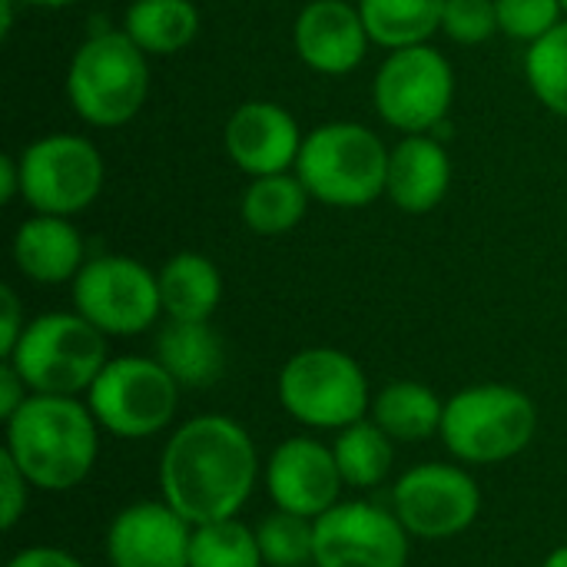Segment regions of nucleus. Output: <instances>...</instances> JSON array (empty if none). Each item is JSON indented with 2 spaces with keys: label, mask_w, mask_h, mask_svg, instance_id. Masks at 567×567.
Here are the masks:
<instances>
[{
  "label": "nucleus",
  "mask_w": 567,
  "mask_h": 567,
  "mask_svg": "<svg viewBox=\"0 0 567 567\" xmlns=\"http://www.w3.org/2000/svg\"><path fill=\"white\" fill-rule=\"evenodd\" d=\"M259 478L252 435L229 415L183 422L159 455V492L193 528L243 512Z\"/></svg>",
  "instance_id": "f257e3e1"
},
{
  "label": "nucleus",
  "mask_w": 567,
  "mask_h": 567,
  "mask_svg": "<svg viewBox=\"0 0 567 567\" xmlns=\"http://www.w3.org/2000/svg\"><path fill=\"white\" fill-rule=\"evenodd\" d=\"M3 425V452L33 488L70 492L90 478L100 455V422L86 399L30 392Z\"/></svg>",
  "instance_id": "f03ea898"
},
{
  "label": "nucleus",
  "mask_w": 567,
  "mask_h": 567,
  "mask_svg": "<svg viewBox=\"0 0 567 567\" xmlns=\"http://www.w3.org/2000/svg\"><path fill=\"white\" fill-rule=\"evenodd\" d=\"M150 96V56L123 27L90 33L70 56V110L96 130L126 126Z\"/></svg>",
  "instance_id": "7ed1b4c3"
},
{
  "label": "nucleus",
  "mask_w": 567,
  "mask_h": 567,
  "mask_svg": "<svg viewBox=\"0 0 567 567\" xmlns=\"http://www.w3.org/2000/svg\"><path fill=\"white\" fill-rule=\"evenodd\" d=\"M389 146L365 123L332 120L306 133L296 176L309 196L336 209H362L385 196Z\"/></svg>",
  "instance_id": "20e7f679"
},
{
  "label": "nucleus",
  "mask_w": 567,
  "mask_h": 567,
  "mask_svg": "<svg viewBox=\"0 0 567 567\" xmlns=\"http://www.w3.org/2000/svg\"><path fill=\"white\" fill-rule=\"evenodd\" d=\"M538 432L532 395L505 382H478L445 402L439 439L465 465H502L518 458Z\"/></svg>",
  "instance_id": "39448f33"
},
{
  "label": "nucleus",
  "mask_w": 567,
  "mask_h": 567,
  "mask_svg": "<svg viewBox=\"0 0 567 567\" xmlns=\"http://www.w3.org/2000/svg\"><path fill=\"white\" fill-rule=\"evenodd\" d=\"M282 412L319 432H342L372 412L365 369L342 349L309 346L286 359L276 379Z\"/></svg>",
  "instance_id": "423d86ee"
},
{
  "label": "nucleus",
  "mask_w": 567,
  "mask_h": 567,
  "mask_svg": "<svg viewBox=\"0 0 567 567\" xmlns=\"http://www.w3.org/2000/svg\"><path fill=\"white\" fill-rule=\"evenodd\" d=\"M30 392L40 395H86L110 362L106 336L73 312H43L27 322L20 342L3 359Z\"/></svg>",
  "instance_id": "0eeeda50"
},
{
  "label": "nucleus",
  "mask_w": 567,
  "mask_h": 567,
  "mask_svg": "<svg viewBox=\"0 0 567 567\" xmlns=\"http://www.w3.org/2000/svg\"><path fill=\"white\" fill-rule=\"evenodd\" d=\"M20 199L43 216H80L106 183V163L93 140L47 133L20 150Z\"/></svg>",
  "instance_id": "6e6552de"
},
{
  "label": "nucleus",
  "mask_w": 567,
  "mask_h": 567,
  "mask_svg": "<svg viewBox=\"0 0 567 567\" xmlns=\"http://www.w3.org/2000/svg\"><path fill=\"white\" fill-rule=\"evenodd\" d=\"M176 379L146 355H116L86 392V405L103 432L116 439H153L179 409Z\"/></svg>",
  "instance_id": "1a4fd4ad"
},
{
  "label": "nucleus",
  "mask_w": 567,
  "mask_h": 567,
  "mask_svg": "<svg viewBox=\"0 0 567 567\" xmlns=\"http://www.w3.org/2000/svg\"><path fill=\"white\" fill-rule=\"evenodd\" d=\"M455 100V70L432 43L389 50L372 80V103L379 116L412 136L442 130Z\"/></svg>",
  "instance_id": "9d476101"
},
{
  "label": "nucleus",
  "mask_w": 567,
  "mask_h": 567,
  "mask_svg": "<svg viewBox=\"0 0 567 567\" xmlns=\"http://www.w3.org/2000/svg\"><path fill=\"white\" fill-rule=\"evenodd\" d=\"M70 296L73 309L106 339L140 336L163 316L159 276L146 262L120 252L86 259V266L70 282Z\"/></svg>",
  "instance_id": "9b49d317"
},
{
  "label": "nucleus",
  "mask_w": 567,
  "mask_h": 567,
  "mask_svg": "<svg viewBox=\"0 0 567 567\" xmlns=\"http://www.w3.org/2000/svg\"><path fill=\"white\" fill-rule=\"evenodd\" d=\"M392 512L412 538L445 542L475 525L482 512V488L462 465L425 462L399 475Z\"/></svg>",
  "instance_id": "f8f14e48"
},
{
  "label": "nucleus",
  "mask_w": 567,
  "mask_h": 567,
  "mask_svg": "<svg viewBox=\"0 0 567 567\" xmlns=\"http://www.w3.org/2000/svg\"><path fill=\"white\" fill-rule=\"evenodd\" d=\"M316 567H405L409 532L395 512L372 502H339L316 522Z\"/></svg>",
  "instance_id": "ddd939ff"
},
{
  "label": "nucleus",
  "mask_w": 567,
  "mask_h": 567,
  "mask_svg": "<svg viewBox=\"0 0 567 567\" xmlns=\"http://www.w3.org/2000/svg\"><path fill=\"white\" fill-rule=\"evenodd\" d=\"M342 488L346 482L336 465L332 445H322L312 435L279 442L266 462V492L282 512L316 522L332 505H339Z\"/></svg>",
  "instance_id": "4468645a"
},
{
  "label": "nucleus",
  "mask_w": 567,
  "mask_h": 567,
  "mask_svg": "<svg viewBox=\"0 0 567 567\" xmlns=\"http://www.w3.org/2000/svg\"><path fill=\"white\" fill-rule=\"evenodd\" d=\"M306 133L299 130V120L276 100H246L239 103L223 130L226 156L236 169H243L249 179L272 176V173H292Z\"/></svg>",
  "instance_id": "2eb2a0df"
},
{
  "label": "nucleus",
  "mask_w": 567,
  "mask_h": 567,
  "mask_svg": "<svg viewBox=\"0 0 567 567\" xmlns=\"http://www.w3.org/2000/svg\"><path fill=\"white\" fill-rule=\"evenodd\" d=\"M193 525L166 502H133L106 528L110 567H189Z\"/></svg>",
  "instance_id": "dca6fc26"
},
{
  "label": "nucleus",
  "mask_w": 567,
  "mask_h": 567,
  "mask_svg": "<svg viewBox=\"0 0 567 567\" xmlns=\"http://www.w3.org/2000/svg\"><path fill=\"white\" fill-rule=\"evenodd\" d=\"M369 30L359 3L309 0L292 27V47L299 60L322 76H346L362 66L369 53Z\"/></svg>",
  "instance_id": "f3484780"
},
{
  "label": "nucleus",
  "mask_w": 567,
  "mask_h": 567,
  "mask_svg": "<svg viewBox=\"0 0 567 567\" xmlns=\"http://www.w3.org/2000/svg\"><path fill=\"white\" fill-rule=\"evenodd\" d=\"M452 189V159L439 136L412 133L402 136L389 153L385 196L409 216H425L445 203Z\"/></svg>",
  "instance_id": "a211bd4d"
},
{
  "label": "nucleus",
  "mask_w": 567,
  "mask_h": 567,
  "mask_svg": "<svg viewBox=\"0 0 567 567\" xmlns=\"http://www.w3.org/2000/svg\"><path fill=\"white\" fill-rule=\"evenodd\" d=\"M10 256L23 279L40 286H60L73 282L76 272L86 266V243L73 219L33 213L17 226Z\"/></svg>",
  "instance_id": "6ab92c4d"
},
{
  "label": "nucleus",
  "mask_w": 567,
  "mask_h": 567,
  "mask_svg": "<svg viewBox=\"0 0 567 567\" xmlns=\"http://www.w3.org/2000/svg\"><path fill=\"white\" fill-rule=\"evenodd\" d=\"M179 389H209L226 372V342L209 322L166 319L153 355Z\"/></svg>",
  "instance_id": "aec40b11"
},
{
  "label": "nucleus",
  "mask_w": 567,
  "mask_h": 567,
  "mask_svg": "<svg viewBox=\"0 0 567 567\" xmlns=\"http://www.w3.org/2000/svg\"><path fill=\"white\" fill-rule=\"evenodd\" d=\"M156 276L166 319L209 322L223 302V276L216 262L203 252H176L163 262Z\"/></svg>",
  "instance_id": "412c9836"
},
{
  "label": "nucleus",
  "mask_w": 567,
  "mask_h": 567,
  "mask_svg": "<svg viewBox=\"0 0 567 567\" xmlns=\"http://www.w3.org/2000/svg\"><path fill=\"white\" fill-rule=\"evenodd\" d=\"M442 415H445V402L425 382H415V379H395L382 385L369 412V419L392 442H402V445H415V442L439 435Z\"/></svg>",
  "instance_id": "4be33fe9"
},
{
  "label": "nucleus",
  "mask_w": 567,
  "mask_h": 567,
  "mask_svg": "<svg viewBox=\"0 0 567 567\" xmlns=\"http://www.w3.org/2000/svg\"><path fill=\"white\" fill-rule=\"evenodd\" d=\"M309 189L302 186V179L292 173H272V176H256L249 179L243 199H239V216L243 223L266 239L286 236L292 233L306 213H309Z\"/></svg>",
  "instance_id": "5701e85b"
},
{
  "label": "nucleus",
  "mask_w": 567,
  "mask_h": 567,
  "mask_svg": "<svg viewBox=\"0 0 567 567\" xmlns=\"http://www.w3.org/2000/svg\"><path fill=\"white\" fill-rule=\"evenodd\" d=\"M123 30L146 56H173L199 33V7L193 0H133Z\"/></svg>",
  "instance_id": "b1692460"
},
{
  "label": "nucleus",
  "mask_w": 567,
  "mask_h": 567,
  "mask_svg": "<svg viewBox=\"0 0 567 567\" xmlns=\"http://www.w3.org/2000/svg\"><path fill=\"white\" fill-rule=\"evenodd\" d=\"M359 13L375 47L402 50L429 43L442 30L445 0H359Z\"/></svg>",
  "instance_id": "393cba45"
},
{
  "label": "nucleus",
  "mask_w": 567,
  "mask_h": 567,
  "mask_svg": "<svg viewBox=\"0 0 567 567\" xmlns=\"http://www.w3.org/2000/svg\"><path fill=\"white\" fill-rule=\"evenodd\" d=\"M332 455L349 488H375L395 465V442L372 419H362L336 432Z\"/></svg>",
  "instance_id": "a878e982"
},
{
  "label": "nucleus",
  "mask_w": 567,
  "mask_h": 567,
  "mask_svg": "<svg viewBox=\"0 0 567 567\" xmlns=\"http://www.w3.org/2000/svg\"><path fill=\"white\" fill-rule=\"evenodd\" d=\"M189 567H266L256 528L243 525L239 518L196 525L189 542Z\"/></svg>",
  "instance_id": "bb28decb"
},
{
  "label": "nucleus",
  "mask_w": 567,
  "mask_h": 567,
  "mask_svg": "<svg viewBox=\"0 0 567 567\" xmlns=\"http://www.w3.org/2000/svg\"><path fill=\"white\" fill-rule=\"evenodd\" d=\"M525 76L532 93L542 100V106L567 120V20L528 47Z\"/></svg>",
  "instance_id": "cd10ccee"
},
{
  "label": "nucleus",
  "mask_w": 567,
  "mask_h": 567,
  "mask_svg": "<svg viewBox=\"0 0 567 567\" xmlns=\"http://www.w3.org/2000/svg\"><path fill=\"white\" fill-rule=\"evenodd\" d=\"M256 542L266 567H306L316 551V525L312 518L276 508L256 525Z\"/></svg>",
  "instance_id": "c85d7f7f"
},
{
  "label": "nucleus",
  "mask_w": 567,
  "mask_h": 567,
  "mask_svg": "<svg viewBox=\"0 0 567 567\" xmlns=\"http://www.w3.org/2000/svg\"><path fill=\"white\" fill-rule=\"evenodd\" d=\"M495 10H498V30L528 47L548 37L565 20L561 0H495Z\"/></svg>",
  "instance_id": "c756f323"
},
{
  "label": "nucleus",
  "mask_w": 567,
  "mask_h": 567,
  "mask_svg": "<svg viewBox=\"0 0 567 567\" xmlns=\"http://www.w3.org/2000/svg\"><path fill=\"white\" fill-rule=\"evenodd\" d=\"M442 33L462 47H478L492 40L495 33H502L495 0H445Z\"/></svg>",
  "instance_id": "7c9ffc66"
},
{
  "label": "nucleus",
  "mask_w": 567,
  "mask_h": 567,
  "mask_svg": "<svg viewBox=\"0 0 567 567\" xmlns=\"http://www.w3.org/2000/svg\"><path fill=\"white\" fill-rule=\"evenodd\" d=\"M30 482L23 478V472L13 465V458L7 452H0V525L3 532H13L17 522L27 512V498H30Z\"/></svg>",
  "instance_id": "2f4dec72"
},
{
  "label": "nucleus",
  "mask_w": 567,
  "mask_h": 567,
  "mask_svg": "<svg viewBox=\"0 0 567 567\" xmlns=\"http://www.w3.org/2000/svg\"><path fill=\"white\" fill-rule=\"evenodd\" d=\"M23 329H27V319H23V306H20L17 292L10 286H0V355L3 359L13 352Z\"/></svg>",
  "instance_id": "473e14b6"
},
{
  "label": "nucleus",
  "mask_w": 567,
  "mask_h": 567,
  "mask_svg": "<svg viewBox=\"0 0 567 567\" xmlns=\"http://www.w3.org/2000/svg\"><path fill=\"white\" fill-rule=\"evenodd\" d=\"M3 567H83V561L53 545H30V548L17 551Z\"/></svg>",
  "instance_id": "72a5a7b5"
},
{
  "label": "nucleus",
  "mask_w": 567,
  "mask_h": 567,
  "mask_svg": "<svg viewBox=\"0 0 567 567\" xmlns=\"http://www.w3.org/2000/svg\"><path fill=\"white\" fill-rule=\"evenodd\" d=\"M27 395H30V389L20 379V372L10 362H0V419L7 422L27 402Z\"/></svg>",
  "instance_id": "f704fd0d"
},
{
  "label": "nucleus",
  "mask_w": 567,
  "mask_h": 567,
  "mask_svg": "<svg viewBox=\"0 0 567 567\" xmlns=\"http://www.w3.org/2000/svg\"><path fill=\"white\" fill-rule=\"evenodd\" d=\"M20 196V159L3 153L0 156V203H13Z\"/></svg>",
  "instance_id": "c9c22d12"
},
{
  "label": "nucleus",
  "mask_w": 567,
  "mask_h": 567,
  "mask_svg": "<svg viewBox=\"0 0 567 567\" xmlns=\"http://www.w3.org/2000/svg\"><path fill=\"white\" fill-rule=\"evenodd\" d=\"M23 7H40V10H66L80 0H20Z\"/></svg>",
  "instance_id": "e433bc0d"
},
{
  "label": "nucleus",
  "mask_w": 567,
  "mask_h": 567,
  "mask_svg": "<svg viewBox=\"0 0 567 567\" xmlns=\"http://www.w3.org/2000/svg\"><path fill=\"white\" fill-rule=\"evenodd\" d=\"M13 7H17V0H0V10H3V20H0V33L7 37L10 30H13Z\"/></svg>",
  "instance_id": "4c0bfd02"
},
{
  "label": "nucleus",
  "mask_w": 567,
  "mask_h": 567,
  "mask_svg": "<svg viewBox=\"0 0 567 567\" xmlns=\"http://www.w3.org/2000/svg\"><path fill=\"white\" fill-rule=\"evenodd\" d=\"M542 567H567V545H561V548H555L548 558H545V565Z\"/></svg>",
  "instance_id": "58836bf2"
},
{
  "label": "nucleus",
  "mask_w": 567,
  "mask_h": 567,
  "mask_svg": "<svg viewBox=\"0 0 567 567\" xmlns=\"http://www.w3.org/2000/svg\"><path fill=\"white\" fill-rule=\"evenodd\" d=\"M561 3H565V13H567V0H561Z\"/></svg>",
  "instance_id": "ea45409f"
}]
</instances>
